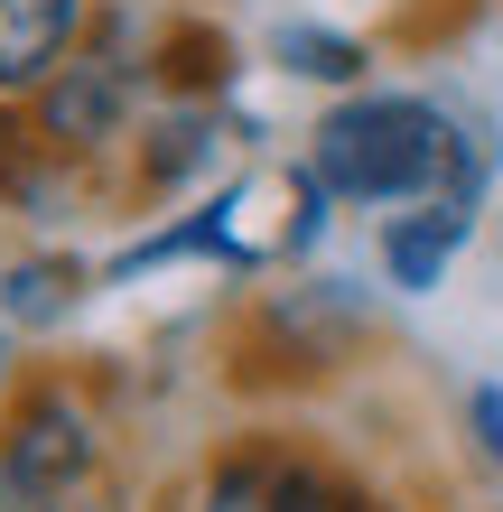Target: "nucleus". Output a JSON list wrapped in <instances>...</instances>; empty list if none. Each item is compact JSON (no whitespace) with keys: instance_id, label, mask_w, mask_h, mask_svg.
<instances>
[{"instance_id":"obj_3","label":"nucleus","mask_w":503,"mask_h":512,"mask_svg":"<svg viewBox=\"0 0 503 512\" xmlns=\"http://www.w3.org/2000/svg\"><path fill=\"white\" fill-rule=\"evenodd\" d=\"M187 512H382V494L289 429H243L196 466Z\"/></svg>"},{"instance_id":"obj_10","label":"nucleus","mask_w":503,"mask_h":512,"mask_svg":"<svg viewBox=\"0 0 503 512\" xmlns=\"http://www.w3.org/2000/svg\"><path fill=\"white\" fill-rule=\"evenodd\" d=\"M159 94H233V38L205 19H168L159 28Z\"/></svg>"},{"instance_id":"obj_1","label":"nucleus","mask_w":503,"mask_h":512,"mask_svg":"<svg viewBox=\"0 0 503 512\" xmlns=\"http://www.w3.org/2000/svg\"><path fill=\"white\" fill-rule=\"evenodd\" d=\"M299 159L317 168L345 215H410L429 196H494V149L466 122L448 94H420V84H364V94H336L308 122Z\"/></svg>"},{"instance_id":"obj_8","label":"nucleus","mask_w":503,"mask_h":512,"mask_svg":"<svg viewBox=\"0 0 503 512\" xmlns=\"http://www.w3.org/2000/svg\"><path fill=\"white\" fill-rule=\"evenodd\" d=\"M94 187V177H75L56 149L38 140V122L28 112H0V205L28 224H56V215H75V196Z\"/></svg>"},{"instance_id":"obj_5","label":"nucleus","mask_w":503,"mask_h":512,"mask_svg":"<svg viewBox=\"0 0 503 512\" xmlns=\"http://www.w3.org/2000/svg\"><path fill=\"white\" fill-rule=\"evenodd\" d=\"M103 0H0V112H28L56 75L75 66V47L94 38Z\"/></svg>"},{"instance_id":"obj_2","label":"nucleus","mask_w":503,"mask_h":512,"mask_svg":"<svg viewBox=\"0 0 503 512\" xmlns=\"http://www.w3.org/2000/svg\"><path fill=\"white\" fill-rule=\"evenodd\" d=\"M103 485V410L75 373H19L0 391V512H84Z\"/></svg>"},{"instance_id":"obj_9","label":"nucleus","mask_w":503,"mask_h":512,"mask_svg":"<svg viewBox=\"0 0 503 512\" xmlns=\"http://www.w3.org/2000/svg\"><path fill=\"white\" fill-rule=\"evenodd\" d=\"M271 66L299 75V84H327V103H336V94H364L373 84V38L327 28V19H280L271 28Z\"/></svg>"},{"instance_id":"obj_11","label":"nucleus","mask_w":503,"mask_h":512,"mask_svg":"<svg viewBox=\"0 0 503 512\" xmlns=\"http://www.w3.org/2000/svg\"><path fill=\"white\" fill-rule=\"evenodd\" d=\"M466 438H476V457L503 475V382H476V391H466Z\"/></svg>"},{"instance_id":"obj_4","label":"nucleus","mask_w":503,"mask_h":512,"mask_svg":"<svg viewBox=\"0 0 503 512\" xmlns=\"http://www.w3.org/2000/svg\"><path fill=\"white\" fill-rule=\"evenodd\" d=\"M224 131H233V112L215 94H159L150 122H140V140H131V159H122V196L131 205L196 196L205 177L224 168Z\"/></svg>"},{"instance_id":"obj_7","label":"nucleus","mask_w":503,"mask_h":512,"mask_svg":"<svg viewBox=\"0 0 503 512\" xmlns=\"http://www.w3.org/2000/svg\"><path fill=\"white\" fill-rule=\"evenodd\" d=\"M84 289H103V261H75V252H19L0 261V326L10 336H47L84 308Z\"/></svg>"},{"instance_id":"obj_6","label":"nucleus","mask_w":503,"mask_h":512,"mask_svg":"<svg viewBox=\"0 0 503 512\" xmlns=\"http://www.w3.org/2000/svg\"><path fill=\"white\" fill-rule=\"evenodd\" d=\"M476 224H485V196H429V205H410V215H382V224H373L382 289L429 298V289L457 270V252L476 243Z\"/></svg>"}]
</instances>
